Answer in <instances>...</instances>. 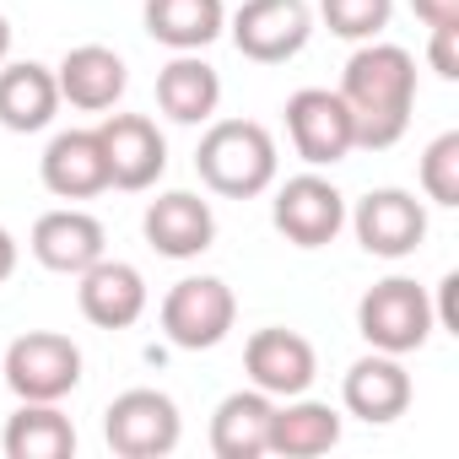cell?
Here are the masks:
<instances>
[{
    "label": "cell",
    "mask_w": 459,
    "mask_h": 459,
    "mask_svg": "<svg viewBox=\"0 0 459 459\" xmlns=\"http://www.w3.org/2000/svg\"><path fill=\"white\" fill-rule=\"evenodd\" d=\"M141 22H146L152 44H162L173 55H200L227 33V6L221 0H146Z\"/></svg>",
    "instance_id": "44dd1931"
},
{
    "label": "cell",
    "mask_w": 459,
    "mask_h": 459,
    "mask_svg": "<svg viewBox=\"0 0 459 459\" xmlns=\"http://www.w3.org/2000/svg\"><path fill=\"white\" fill-rule=\"evenodd\" d=\"M271 221H276V233L292 249H325V244H335V233L346 227V195L325 173L308 168V173L276 184Z\"/></svg>",
    "instance_id": "9c48e42d"
},
{
    "label": "cell",
    "mask_w": 459,
    "mask_h": 459,
    "mask_svg": "<svg viewBox=\"0 0 459 459\" xmlns=\"http://www.w3.org/2000/svg\"><path fill=\"white\" fill-rule=\"evenodd\" d=\"M33 260L55 276H82L87 265H98L108 255V233L103 221L82 205H60V211H44L33 221V238H28Z\"/></svg>",
    "instance_id": "9a60e30c"
},
{
    "label": "cell",
    "mask_w": 459,
    "mask_h": 459,
    "mask_svg": "<svg viewBox=\"0 0 459 459\" xmlns=\"http://www.w3.org/2000/svg\"><path fill=\"white\" fill-rule=\"evenodd\" d=\"M39 178L55 200H92L108 189V162H103V141L98 130H60L44 157H39Z\"/></svg>",
    "instance_id": "ac0fdd59"
},
{
    "label": "cell",
    "mask_w": 459,
    "mask_h": 459,
    "mask_svg": "<svg viewBox=\"0 0 459 459\" xmlns=\"http://www.w3.org/2000/svg\"><path fill=\"white\" fill-rule=\"evenodd\" d=\"M157 108L173 125H211L221 108V76L200 55H173L157 71Z\"/></svg>",
    "instance_id": "7402d4cb"
},
{
    "label": "cell",
    "mask_w": 459,
    "mask_h": 459,
    "mask_svg": "<svg viewBox=\"0 0 459 459\" xmlns=\"http://www.w3.org/2000/svg\"><path fill=\"white\" fill-rule=\"evenodd\" d=\"M427 65L443 76V82H459V22L454 28H427Z\"/></svg>",
    "instance_id": "4316f807"
},
{
    "label": "cell",
    "mask_w": 459,
    "mask_h": 459,
    "mask_svg": "<svg viewBox=\"0 0 459 459\" xmlns=\"http://www.w3.org/2000/svg\"><path fill=\"white\" fill-rule=\"evenodd\" d=\"M432 319H437V330H454V335H459V271H448V276L437 281Z\"/></svg>",
    "instance_id": "83f0119b"
},
{
    "label": "cell",
    "mask_w": 459,
    "mask_h": 459,
    "mask_svg": "<svg viewBox=\"0 0 459 459\" xmlns=\"http://www.w3.org/2000/svg\"><path fill=\"white\" fill-rule=\"evenodd\" d=\"M411 394H416V384H411V373H405V357H389V351L357 357V362L346 368V378H341V405H346V416H357V421H368V427L400 421V416L411 411Z\"/></svg>",
    "instance_id": "4fadbf2b"
},
{
    "label": "cell",
    "mask_w": 459,
    "mask_h": 459,
    "mask_svg": "<svg viewBox=\"0 0 459 459\" xmlns=\"http://www.w3.org/2000/svg\"><path fill=\"white\" fill-rule=\"evenodd\" d=\"M76 303H82V319L87 325H98V330H130L146 314L152 292H146V276L135 265L103 255L98 265H87L76 276Z\"/></svg>",
    "instance_id": "2e32d148"
},
{
    "label": "cell",
    "mask_w": 459,
    "mask_h": 459,
    "mask_svg": "<svg viewBox=\"0 0 459 459\" xmlns=\"http://www.w3.org/2000/svg\"><path fill=\"white\" fill-rule=\"evenodd\" d=\"M346 221H351L357 244H362L373 260H411V255L421 249V238H427V205H421L411 189H394V184L368 189V195L346 211Z\"/></svg>",
    "instance_id": "ba28073f"
},
{
    "label": "cell",
    "mask_w": 459,
    "mask_h": 459,
    "mask_svg": "<svg viewBox=\"0 0 459 459\" xmlns=\"http://www.w3.org/2000/svg\"><path fill=\"white\" fill-rule=\"evenodd\" d=\"M351 108V135L362 152H389L405 141L411 130V108H416V60L400 44H357V55L341 71L335 87Z\"/></svg>",
    "instance_id": "6da1fadb"
},
{
    "label": "cell",
    "mask_w": 459,
    "mask_h": 459,
    "mask_svg": "<svg viewBox=\"0 0 459 459\" xmlns=\"http://www.w3.org/2000/svg\"><path fill=\"white\" fill-rule=\"evenodd\" d=\"M55 82H60V103H71L82 114H103V108H114L125 98L130 71H125L119 49H108V44H76L55 65Z\"/></svg>",
    "instance_id": "e0dca14e"
},
{
    "label": "cell",
    "mask_w": 459,
    "mask_h": 459,
    "mask_svg": "<svg viewBox=\"0 0 459 459\" xmlns=\"http://www.w3.org/2000/svg\"><path fill=\"white\" fill-rule=\"evenodd\" d=\"M6 60H12V22L0 17V65H6Z\"/></svg>",
    "instance_id": "4dcf8cb0"
},
{
    "label": "cell",
    "mask_w": 459,
    "mask_h": 459,
    "mask_svg": "<svg viewBox=\"0 0 459 459\" xmlns=\"http://www.w3.org/2000/svg\"><path fill=\"white\" fill-rule=\"evenodd\" d=\"M244 373L255 389H265L271 400H292V394H308L314 378H319V351L308 335L287 330V325H265L249 335L244 346Z\"/></svg>",
    "instance_id": "8fae6325"
},
{
    "label": "cell",
    "mask_w": 459,
    "mask_h": 459,
    "mask_svg": "<svg viewBox=\"0 0 459 459\" xmlns=\"http://www.w3.org/2000/svg\"><path fill=\"white\" fill-rule=\"evenodd\" d=\"M416 178L432 205H459V130H443L437 141H427Z\"/></svg>",
    "instance_id": "484cf974"
},
{
    "label": "cell",
    "mask_w": 459,
    "mask_h": 459,
    "mask_svg": "<svg viewBox=\"0 0 459 459\" xmlns=\"http://www.w3.org/2000/svg\"><path fill=\"white\" fill-rule=\"evenodd\" d=\"M103 437L119 459H162L184 437V416L162 389H125L103 411Z\"/></svg>",
    "instance_id": "52a82bcc"
},
{
    "label": "cell",
    "mask_w": 459,
    "mask_h": 459,
    "mask_svg": "<svg viewBox=\"0 0 459 459\" xmlns=\"http://www.w3.org/2000/svg\"><path fill=\"white\" fill-rule=\"evenodd\" d=\"M195 173L221 200H255L281 173L276 135L260 119H211L195 146Z\"/></svg>",
    "instance_id": "7a4b0ae2"
},
{
    "label": "cell",
    "mask_w": 459,
    "mask_h": 459,
    "mask_svg": "<svg viewBox=\"0 0 459 459\" xmlns=\"http://www.w3.org/2000/svg\"><path fill=\"white\" fill-rule=\"evenodd\" d=\"M103 162H108V189L141 195L168 173V141L146 114H108L98 125Z\"/></svg>",
    "instance_id": "7c38bea8"
},
{
    "label": "cell",
    "mask_w": 459,
    "mask_h": 459,
    "mask_svg": "<svg viewBox=\"0 0 459 459\" xmlns=\"http://www.w3.org/2000/svg\"><path fill=\"white\" fill-rule=\"evenodd\" d=\"M17 260H22V249H17V238L0 227V287H6L12 276H17Z\"/></svg>",
    "instance_id": "f546056e"
},
{
    "label": "cell",
    "mask_w": 459,
    "mask_h": 459,
    "mask_svg": "<svg viewBox=\"0 0 459 459\" xmlns=\"http://www.w3.org/2000/svg\"><path fill=\"white\" fill-rule=\"evenodd\" d=\"M157 325L168 335V346L178 351H211L233 335L238 325V298L221 276H184L168 287L162 308H157Z\"/></svg>",
    "instance_id": "277c9868"
},
{
    "label": "cell",
    "mask_w": 459,
    "mask_h": 459,
    "mask_svg": "<svg viewBox=\"0 0 459 459\" xmlns=\"http://www.w3.org/2000/svg\"><path fill=\"white\" fill-rule=\"evenodd\" d=\"M394 17V0H319V22L346 39V44H368L389 28Z\"/></svg>",
    "instance_id": "d4e9b609"
},
{
    "label": "cell",
    "mask_w": 459,
    "mask_h": 459,
    "mask_svg": "<svg viewBox=\"0 0 459 459\" xmlns=\"http://www.w3.org/2000/svg\"><path fill=\"white\" fill-rule=\"evenodd\" d=\"M60 114V82L39 60H6L0 65V125L12 135H39Z\"/></svg>",
    "instance_id": "d6986e66"
},
{
    "label": "cell",
    "mask_w": 459,
    "mask_h": 459,
    "mask_svg": "<svg viewBox=\"0 0 459 459\" xmlns=\"http://www.w3.org/2000/svg\"><path fill=\"white\" fill-rule=\"evenodd\" d=\"M411 12L427 28H454L459 22V0H411Z\"/></svg>",
    "instance_id": "f1b7e54d"
},
{
    "label": "cell",
    "mask_w": 459,
    "mask_h": 459,
    "mask_svg": "<svg viewBox=\"0 0 459 459\" xmlns=\"http://www.w3.org/2000/svg\"><path fill=\"white\" fill-rule=\"evenodd\" d=\"M271 411L276 400L265 389H233L211 411V454L216 459H260L271 454Z\"/></svg>",
    "instance_id": "ffe728a7"
},
{
    "label": "cell",
    "mask_w": 459,
    "mask_h": 459,
    "mask_svg": "<svg viewBox=\"0 0 459 459\" xmlns=\"http://www.w3.org/2000/svg\"><path fill=\"white\" fill-rule=\"evenodd\" d=\"M357 330L373 351L389 357H411L432 341L437 319H432V292L411 276H384L357 298Z\"/></svg>",
    "instance_id": "3957f363"
},
{
    "label": "cell",
    "mask_w": 459,
    "mask_h": 459,
    "mask_svg": "<svg viewBox=\"0 0 459 459\" xmlns=\"http://www.w3.org/2000/svg\"><path fill=\"white\" fill-rule=\"evenodd\" d=\"M335 443H341V411L330 400H308V394L276 400V411H271V454L314 459V454H330Z\"/></svg>",
    "instance_id": "603a6c76"
},
{
    "label": "cell",
    "mask_w": 459,
    "mask_h": 459,
    "mask_svg": "<svg viewBox=\"0 0 459 459\" xmlns=\"http://www.w3.org/2000/svg\"><path fill=\"white\" fill-rule=\"evenodd\" d=\"M287 135H292V152L308 162V168H335L357 152V135H351V108L335 87H303L287 98Z\"/></svg>",
    "instance_id": "30bf717a"
},
{
    "label": "cell",
    "mask_w": 459,
    "mask_h": 459,
    "mask_svg": "<svg viewBox=\"0 0 459 459\" xmlns=\"http://www.w3.org/2000/svg\"><path fill=\"white\" fill-rule=\"evenodd\" d=\"M233 49L255 65H287L308 49L314 39V6L308 0H244L227 17Z\"/></svg>",
    "instance_id": "8992f818"
},
{
    "label": "cell",
    "mask_w": 459,
    "mask_h": 459,
    "mask_svg": "<svg viewBox=\"0 0 459 459\" xmlns=\"http://www.w3.org/2000/svg\"><path fill=\"white\" fill-rule=\"evenodd\" d=\"M0 384L17 400H65L82 384V346L60 330H28L0 357Z\"/></svg>",
    "instance_id": "5b68a950"
},
{
    "label": "cell",
    "mask_w": 459,
    "mask_h": 459,
    "mask_svg": "<svg viewBox=\"0 0 459 459\" xmlns=\"http://www.w3.org/2000/svg\"><path fill=\"white\" fill-rule=\"evenodd\" d=\"M0 454L6 459H71L76 454V427L60 411V400H22V411L6 416Z\"/></svg>",
    "instance_id": "cb8c5ba5"
},
{
    "label": "cell",
    "mask_w": 459,
    "mask_h": 459,
    "mask_svg": "<svg viewBox=\"0 0 459 459\" xmlns=\"http://www.w3.org/2000/svg\"><path fill=\"white\" fill-rule=\"evenodd\" d=\"M141 233L162 260H200L216 244V211H211V200H200L189 189H168V195L146 200Z\"/></svg>",
    "instance_id": "5bb4252c"
}]
</instances>
